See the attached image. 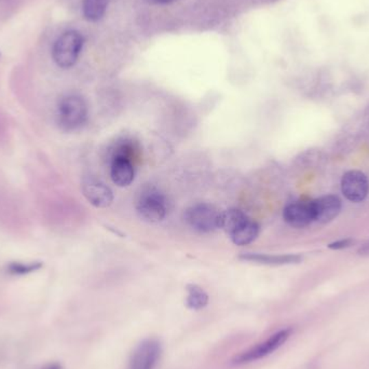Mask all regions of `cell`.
<instances>
[{
	"label": "cell",
	"mask_w": 369,
	"mask_h": 369,
	"mask_svg": "<svg viewBox=\"0 0 369 369\" xmlns=\"http://www.w3.org/2000/svg\"><path fill=\"white\" fill-rule=\"evenodd\" d=\"M186 304L189 309L201 310L209 304V295L196 284H189L187 287Z\"/></svg>",
	"instance_id": "16"
},
{
	"label": "cell",
	"mask_w": 369,
	"mask_h": 369,
	"mask_svg": "<svg viewBox=\"0 0 369 369\" xmlns=\"http://www.w3.org/2000/svg\"><path fill=\"white\" fill-rule=\"evenodd\" d=\"M111 181L118 187H128L135 177L134 162L123 157H111Z\"/></svg>",
	"instance_id": "11"
},
{
	"label": "cell",
	"mask_w": 369,
	"mask_h": 369,
	"mask_svg": "<svg viewBox=\"0 0 369 369\" xmlns=\"http://www.w3.org/2000/svg\"><path fill=\"white\" fill-rule=\"evenodd\" d=\"M342 191L349 201L355 203L362 202L369 192L367 176L361 171H349L344 173L342 179Z\"/></svg>",
	"instance_id": "7"
},
{
	"label": "cell",
	"mask_w": 369,
	"mask_h": 369,
	"mask_svg": "<svg viewBox=\"0 0 369 369\" xmlns=\"http://www.w3.org/2000/svg\"><path fill=\"white\" fill-rule=\"evenodd\" d=\"M284 221L289 226L304 228L314 221L312 201H295L287 204L283 211Z\"/></svg>",
	"instance_id": "9"
},
{
	"label": "cell",
	"mask_w": 369,
	"mask_h": 369,
	"mask_svg": "<svg viewBox=\"0 0 369 369\" xmlns=\"http://www.w3.org/2000/svg\"><path fill=\"white\" fill-rule=\"evenodd\" d=\"M81 188L83 196L88 200L89 203L98 209H106L113 203V194L111 189L94 177L83 179Z\"/></svg>",
	"instance_id": "8"
},
{
	"label": "cell",
	"mask_w": 369,
	"mask_h": 369,
	"mask_svg": "<svg viewBox=\"0 0 369 369\" xmlns=\"http://www.w3.org/2000/svg\"><path fill=\"white\" fill-rule=\"evenodd\" d=\"M240 258L242 260L251 261L256 264L268 265V266H285V265L299 264L302 257L297 254H285V255H268V254H245Z\"/></svg>",
	"instance_id": "12"
},
{
	"label": "cell",
	"mask_w": 369,
	"mask_h": 369,
	"mask_svg": "<svg viewBox=\"0 0 369 369\" xmlns=\"http://www.w3.org/2000/svg\"><path fill=\"white\" fill-rule=\"evenodd\" d=\"M359 254L362 256H369V241L359 247Z\"/></svg>",
	"instance_id": "20"
},
{
	"label": "cell",
	"mask_w": 369,
	"mask_h": 369,
	"mask_svg": "<svg viewBox=\"0 0 369 369\" xmlns=\"http://www.w3.org/2000/svg\"><path fill=\"white\" fill-rule=\"evenodd\" d=\"M342 200L334 194L323 196L312 201L314 221L326 224L336 219L342 211Z\"/></svg>",
	"instance_id": "10"
},
{
	"label": "cell",
	"mask_w": 369,
	"mask_h": 369,
	"mask_svg": "<svg viewBox=\"0 0 369 369\" xmlns=\"http://www.w3.org/2000/svg\"><path fill=\"white\" fill-rule=\"evenodd\" d=\"M223 212L210 203H198L185 212V221L190 228L201 234H210L221 228Z\"/></svg>",
	"instance_id": "3"
},
{
	"label": "cell",
	"mask_w": 369,
	"mask_h": 369,
	"mask_svg": "<svg viewBox=\"0 0 369 369\" xmlns=\"http://www.w3.org/2000/svg\"><path fill=\"white\" fill-rule=\"evenodd\" d=\"M259 225L253 219H249L242 224L236 232L230 234V239L238 246H245L253 243L259 234Z\"/></svg>",
	"instance_id": "13"
},
{
	"label": "cell",
	"mask_w": 369,
	"mask_h": 369,
	"mask_svg": "<svg viewBox=\"0 0 369 369\" xmlns=\"http://www.w3.org/2000/svg\"><path fill=\"white\" fill-rule=\"evenodd\" d=\"M88 118V104L80 94H65L58 100L56 120L60 130L65 132L79 130L86 124Z\"/></svg>",
	"instance_id": "1"
},
{
	"label": "cell",
	"mask_w": 369,
	"mask_h": 369,
	"mask_svg": "<svg viewBox=\"0 0 369 369\" xmlns=\"http://www.w3.org/2000/svg\"><path fill=\"white\" fill-rule=\"evenodd\" d=\"M43 268L41 261H33V262H23V261H12L5 267L8 273L11 276H27Z\"/></svg>",
	"instance_id": "18"
},
{
	"label": "cell",
	"mask_w": 369,
	"mask_h": 369,
	"mask_svg": "<svg viewBox=\"0 0 369 369\" xmlns=\"http://www.w3.org/2000/svg\"><path fill=\"white\" fill-rule=\"evenodd\" d=\"M109 0H83L82 11L86 20L98 22L105 15Z\"/></svg>",
	"instance_id": "15"
},
{
	"label": "cell",
	"mask_w": 369,
	"mask_h": 369,
	"mask_svg": "<svg viewBox=\"0 0 369 369\" xmlns=\"http://www.w3.org/2000/svg\"><path fill=\"white\" fill-rule=\"evenodd\" d=\"M162 348L157 339H146L138 344L131 357L128 369H155L160 359Z\"/></svg>",
	"instance_id": "6"
},
{
	"label": "cell",
	"mask_w": 369,
	"mask_h": 369,
	"mask_svg": "<svg viewBox=\"0 0 369 369\" xmlns=\"http://www.w3.org/2000/svg\"><path fill=\"white\" fill-rule=\"evenodd\" d=\"M41 369H63V367H62V365H60V363L52 362L45 364V366L41 367Z\"/></svg>",
	"instance_id": "21"
},
{
	"label": "cell",
	"mask_w": 369,
	"mask_h": 369,
	"mask_svg": "<svg viewBox=\"0 0 369 369\" xmlns=\"http://www.w3.org/2000/svg\"><path fill=\"white\" fill-rule=\"evenodd\" d=\"M138 153H139V147L136 142L130 138H122L117 142L111 151V157H123L133 162L137 158Z\"/></svg>",
	"instance_id": "17"
},
{
	"label": "cell",
	"mask_w": 369,
	"mask_h": 369,
	"mask_svg": "<svg viewBox=\"0 0 369 369\" xmlns=\"http://www.w3.org/2000/svg\"><path fill=\"white\" fill-rule=\"evenodd\" d=\"M0 58H1V53H0Z\"/></svg>",
	"instance_id": "23"
},
{
	"label": "cell",
	"mask_w": 369,
	"mask_h": 369,
	"mask_svg": "<svg viewBox=\"0 0 369 369\" xmlns=\"http://www.w3.org/2000/svg\"><path fill=\"white\" fill-rule=\"evenodd\" d=\"M291 333H293V329L291 328L281 329L279 332L272 335L266 342H261V344H257V346L251 348L247 351L240 353L238 357H234V364H249V363L255 362V361H258V359H264V357L272 355L273 352L280 349L289 339Z\"/></svg>",
	"instance_id": "5"
},
{
	"label": "cell",
	"mask_w": 369,
	"mask_h": 369,
	"mask_svg": "<svg viewBox=\"0 0 369 369\" xmlns=\"http://www.w3.org/2000/svg\"><path fill=\"white\" fill-rule=\"evenodd\" d=\"M353 243H355V240L347 238V239L338 240V241L328 244V249H334V251H339V249H348L350 246L353 245Z\"/></svg>",
	"instance_id": "19"
},
{
	"label": "cell",
	"mask_w": 369,
	"mask_h": 369,
	"mask_svg": "<svg viewBox=\"0 0 369 369\" xmlns=\"http://www.w3.org/2000/svg\"><path fill=\"white\" fill-rule=\"evenodd\" d=\"M136 210L139 216L145 221L159 223L164 221L168 214V199L158 189L147 187L138 194Z\"/></svg>",
	"instance_id": "4"
},
{
	"label": "cell",
	"mask_w": 369,
	"mask_h": 369,
	"mask_svg": "<svg viewBox=\"0 0 369 369\" xmlns=\"http://www.w3.org/2000/svg\"><path fill=\"white\" fill-rule=\"evenodd\" d=\"M148 1L153 3H173L175 0H148Z\"/></svg>",
	"instance_id": "22"
},
{
	"label": "cell",
	"mask_w": 369,
	"mask_h": 369,
	"mask_svg": "<svg viewBox=\"0 0 369 369\" xmlns=\"http://www.w3.org/2000/svg\"><path fill=\"white\" fill-rule=\"evenodd\" d=\"M83 43V36L77 30H68L62 34L53 45L52 58L56 65L64 69L73 67L78 60Z\"/></svg>",
	"instance_id": "2"
},
{
	"label": "cell",
	"mask_w": 369,
	"mask_h": 369,
	"mask_svg": "<svg viewBox=\"0 0 369 369\" xmlns=\"http://www.w3.org/2000/svg\"><path fill=\"white\" fill-rule=\"evenodd\" d=\"M249 217L241 210L232 209L227 212H223L221 219V229H224L228 236L236 232L242 224H244Z\"/></svg>",
	"instance_id": "14"
}]
</instances>
